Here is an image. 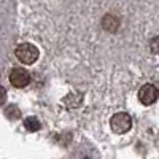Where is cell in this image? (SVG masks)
Masks as SVG:
<instances>
[{
	"label": "cell",
	"instance_id": "cell-1",
	"mask_svg": "<svg viewBox=\"0 0 159 159\" xmlns=\"http://www.w3.org/2000/svg\"><path fill=\"white\" fill-rule=\"evenodd\" d=\"M15 54H16V57H18L22 64L30 65V64H34V62L38 59L40 52H38V48H37L35 45H32V43H21V45L16 48Z\"/></svg>",
	"mask_w": 159,
	"mask_h": 159
},
{
	"label": "cell",
	"instance_id": "cell-4",
	"mask_svg": "<svg viewBox=\"0 0 159 159\" xmlns=\"http://www.w3.org/2000/svg\"><path fill=\"white\" fill-rule=\"evenodd\" d=\"M29 81H30V75L25 69L16 67L10 72V83L15 88H24L29 84Z\"/></svg>",
	"mask_w": 159,
	"mask_h": 159
},
{
	"label": "cell",
	"instance_id": "cell-2",
	"mask_svg": "<svg viewBox=\"0 0 159 159\" xmlns=\"http://www.w3.org/2000/svg\"><path fill=\"white\" fill-rule=\"evenodd\" d=\"M110 127L115 134H126V132H129L130 127H132V119L124 111L115 113L110 119Z\"/></svg>",
	"mask_w": 159,
	"mask_h": 159
},
{
	"label": "cell",
	"instance_id": "cell-3",
	"mask_svg": "<svg viewBox=\"0 0 159 159\" xmlns=\"http://www.w3.org/2000/svg\"><path fill=\"white\" fill-rule=\"evenodd\" d=\"M159 97V89L151 84V83H147L143 84L140 89H139V100L143 103V105H153Z\"/></svg>",
	"mask_w": 159,
	"mask_h": 159
},
{
	"label": "cell",
	"instance_id": "cell-8",
	"mask_svg": "<svg viewBox=\"0 0 159 159\" xmlns=\"http://www.w3.org/2000/svg\"><path fill=\"white\" fill-rule=\"evenodd\" d=\"M150 49H151L153 54H159V35L154 37L150 42Z\"/></svg>",
	"mask_w": 159,
	"mask_h": 159
},
{
	"label": "cell",
	"instance_id": "cell-9",
	"mask_svg": "<svg viewBox=\"0 0 159 159\" xmlns=\"http://www.w3.org/2000/svg\"><path fill=\"white\" fill-rule=\"evenodd\" d=\"M5 96H7V91L3 89V86H0V105H3V102H5Z\"/></svg>",
	"mask_w": 159,
	"mask_h": 159
},
{
	"label": "cell",
	"instance_id": "cell-5",
	"mask_svg": "<svg viewBox=\"0 0 159 159\" xmlns=\"http://www.w3.org/2000/svg\"><path fill=\"white\" fill-rule=\"evenodd\" d=\"M102 27L110 34H115L119 29V18H116L115 15H105L102 18Z\"/></svg>",
	"mask_w": 159,
	"mask_h": 159
},
{
	"label": "cell",
	"instance_id": "cell-6",
	"mask_svg": "<svg viewBox=\"0 0 159 159\" xmlns=\"http://www.w3.org/2000/svg\"><path fill=\"white\" fill-rule=\"evenodd\" d=\"M72 159H99V154L94 148H91V147H81V148H78L75 151Z\"/></svg>",
	"mask_w": 159,
	"mask_h": 159
},
{
	"label": "cell",
	"instance_id": "cell-7",
	"mask_svg": "<svg viewBox=\"0 0 159 159\" xmlns=\"http://www.w3.org/2000/svg\"><path fill=\"white\" fill-rule=\"evenodd\" d=\"M24 126H25V129L27 130H30V132H37L40 127H42V124H40V121L37 118H34V116H30V118H27L24 121Z\"/></svg>",
	"mask_w": 159,
	"mask_h": 159
}]
</instances>
